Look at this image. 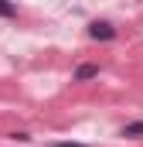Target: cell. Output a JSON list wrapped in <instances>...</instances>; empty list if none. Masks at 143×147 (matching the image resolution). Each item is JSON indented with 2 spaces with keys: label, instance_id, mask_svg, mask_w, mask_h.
I'll return each instance as SVG.
<instances>
[{
  "label": "cell",
  "instance_id": "obj_2",
  "mask_svg": "<svg viewBox=\"0 0 143 147\" xmlns=\"http://www.w3.org/2000/svg\"><path fill=\"white\" fill-rule=\"evenodd\" d=\"M96 75H99V65H78V69H75V79H78V82H82V79H96Z\"/></svg>",
  "mask_w": 143,
  "mask_h": 147
},
{
  "label": "cell",
  "instance_id": "obj_5",
  "mask_svg": "<svg viewBox=\"0 0 143 147\" xmlns=\"http://www.w3.org/2000/svg\"><path fill=\"white\" fill-rule=\"evenodd\" d=\"M48 147H89V144H75V140H61V144H48Z\"/></svg>",
  "mask_w": 143,
  "mask_h": 147
},
{
  "label": "cell",
  "instance_id": "obj_3",
  "mask_svg": "<svg viewBox=\"0 0 143 147\" xmlns=\"http://www.w3.org/2000/svg\"><path fill=\"white\" fill-rule=\"evenodd\" d=\"M123 137H143V123H126L123 127Z\"/></svg>",
  "mask_w": 143,
  "mask_h": 147
},
{
  "label": "cell",
  "instance_id": "obj_1",
  "mask_svg": "<svg viewBox=\"0 0 143 147\" xmlns=\"http://www.w3.org/2000/svg\"><path fill=\"white\" fill-rule=\"evenodd\" d=\"M89 38H96V41H112V38H116V28H112L109 21H92V24H89Z\"/></svg>",
  "mask_w": 143,
  "mask_h": 147
},
{
  "label": "cell",
  "instance_id": "obj_4",
  "mask_svg": "<svg viewBox=\"0 0 143 147\" xmlns=\"http://www.w3.org/2000/svg\"><path fill=\"white\" fill-rule=\"evenodd\" d=\"M14 14H17V7L10 0H0V17H14Z\"/></svg>",
  "mask_w": 143,
  "mask_h": 147
}]
</instances>
